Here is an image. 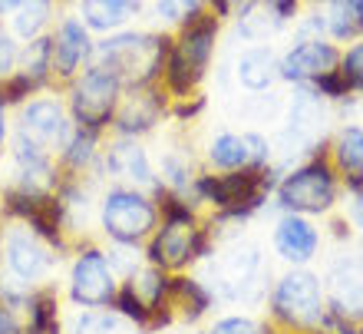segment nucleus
Masks as SVG:
<instances>
[{"label": "nucleus", "instance_id": "obj_30", "mask_svg": "<svg viewBox=\"0 0 363 334\" xmlns=\"http://www.w3.org/2000/svg\"><path fill=\"white\" fill-rule=\"evenodd\" d=\"M30 325L20 334H60V318H57V295L53 288H40L27 298Z\"/></svg>", "mask_w": 363, "mask_h": 334}, {"label": "nucleus", "instance_id": "obj_23", "mask_svg": "<svg viewBox=\"0 0 363 334\" xmlns=\"http://www.w3.org/2000/svg\"><path fill=\"white\" fill-rule=\"evenodd\" d=\"M231 20H235V30L245 43H271L287 27L268 0H245V4H238Z\"/></svg>", "mask_w": 363, "mask_h": 334}, {"label": "nucleus", "instance_id": "obj_5", "mask_svg": "<svg viewBox=\"0 0 363 334\" xmlns=\"http://www.w3.org/2000/svg\"><path fill=\"white\" fill-rule=\"evenodd\" d=\"M125 86L116 73H109L99 63H89L67 83V113L73 126H86L96 133H109L116 116V106L123 99Z\"/></svg>", "mask_w": 363, "mask_h": 334}, {"label": "nucleus", "instance_id": "obj_4", "mask_svg": "<svg viewBox=\"0 0 363 334\" xmlns=\"http://www.w3.org/2000/svg\"><path fill=\"white\" fill-rule=\"evenodd\" d=\"M274 199L284 212H297L307 219L330 215L337 209V199H340V172L334 169L327 153L307 156L294 169L281 172V179L274 185Z\"/></svg>", "mask_w": 363, "mask_h": 334}, {"label": "nucleus", "instance_id": "obj_39", "mask_svg": "<svg viewBox=\"0 0 363 334\" xmlns=\"http://www.w3.org/2000/svg\"><path fill=\"white\" fill-rule=\"evenodd\" d=\"M350 195V209H347V222L363 229V189L360 192H347Z\"/></svg>", "mask_w": 363, "mask_h": 334}, {"label": "nucleus", "instance_id": "obj_35", "mask_svg": "<svg viewBox=\"0 0 363 334\" xmlns=\"http://www.w3.org/2000/svg\"><path fill=\"white\" fill-rule=\"evenodd\" d=\"M20 43L13 33H10V27H4V20H0V80H7L13 70L20 67Z\"/></svg>", "mask_w": 363, "mask_h": 334}, {"label": "nucleus", "instance_id": "obj_27", "mask_svg": "<svg viewBox=\"0 0 363 334\" xmlns=\"http://www.w3.org/2000/svg\"><path fill=\"white\" fill-rule=\"evenodd\" d=\"M327 149H330L327 156H330L334 169L340 172V179L344 176H363V126L344 123L334 133Z\"/></svg>", "mask_w": 363, "mask_h": 334}, {"label": "nucleus", "instance_id": "obj_6", "mask_svg": "<svg viewBox=\"0 0 363 334\" xmlns=\"http://www.w3.org/2000/svg\"><path fill=\"white\" fill-rule=\"evenodd\" d=\"M99 222L113 242L139 245L159 229V205L149 192L133 185H113L99 202Z\"/></svg>", "mask_w": 363, "mask_h": 334}, {"label": "nucleus", "instance_id": "obj_2", "mask_svg": "<svg viewBox=\"0 0 363 334\" xmlns=\"http://www.w3.org/2000/svg\"><path fill=\"white\" fill-rule=\"evenodd\" d=\"M172 47L169 30H116L93 43V63L106 67L119 77V83L129 86H149L162 80L165 60Z\"/></svg>", "mask_w": 363, "mask_h": 334}, {"label": "nucleus", "instance_id": "obj_21", "mask_svg": "<svg viewBox=\"0 0 363 334\" xmlns=\"http://www.w3.org/2000/svg\"><path fill=\"white\" fill-rule=\"evenodd\" d=\"M235 80L248 93H268L277 83V53L271 43H251L235 60Z\"/></svg>", "mask_w": 363, "mask_h": 334}, {"label": "nucleus", "instance_id": "obj_34", "mask_svg": "<svg viewBox=\"0 0 363 334\" xmlns=\"http://www.w3.org/2000/svg\"><path fill=\"white\" fill-rule=\"evenodd\" d=\"M69 334H123L119 331V321L109 315H99V308H89L86 315H79L73 321V331Z\"/></svg>", "mask_w": 363, "mask_h": 334}, {"label": "nucleus", "instance_id": "obj_29", "mask_svg": "<svg viewBox=\"0 0 363 334\" xmlns=\"http://www.w3.org/2000/svg\"><path fill=\"white\" fill-rule=\"evenodd\" d=\"M169 301L182 308V318L195 325L205 311L211 308V291L195 278H172V291H169Z\"/></svg>", "mask_w": 363, "mask_h": 334}, {"label": "nucleus", "instance_id": "obj_12", "mask_svg": "<svg viewBox=\"0 0 363 334\" xmlns=\"http://www.w3.org/2000/svg\"><path fill=\"white\" fill-rule=\"evenodd\" d=\"M169 99L172 96L162 90V83L129 86V90H123V99L116 106L109 129L123 139H143L169 116Z\"/></svg>", "mask_w": 363, "mask_h": 334}, {"label": "nucleus", "instance_id": "obj_13", "mask_svg": "<svg viewBox=\"0 0 363 334\" xmlns=\"http://www.w3.org/2000/svg\"><path fill=\"white\" fill-rule=\"evenodd\" d=\"M116 291L119 288H116L109 255L96 245L79 249L73 271H69V298L83 308H113Z\"/></svg>", "mask_w": 363, "mask_h": 334}, {"label": "nucleus", "instance_id": "obj_43", "mask_svg": "<svg viewBox=\"0 0 363 334\" xmlns=\"http://www.w3.org/2000/svg\"><path fill=\"white\" fill-rule=\"evenodd\" d=\"M175 4H179V7L185 10V14H189V10H199V7H205V0H175Z\"/></svg>", "mask_w": 363, "mask_h": 334}, {"label": "nucleus", "instance_id": "obj_18", "mask_svg": "<svg viewBox=\"0 0 363 334\" xmlns=\"http://www.w3.org/2000/svg\"><path fill=\"white\" fill-rule=\"evenodd\" d=\"M261 271V252L248 242H235L221 255V295L231 301H258Z\"/></svg>", "mask_w": 363, "mask_h": 334}, {"label": "nucleus", "instance_id": "obj_40", "mask_svg": "<svg viewBox=\"0 0 363 334\" xmlns=\"http://www.w3.org/2000/svg\"><path fill=\"white\" fill-rule=\"evenodd\" d=\"M7 139H10V106L4 103V96H0V156H4Z\"/></svg>", "mask_w": 363, "mask_h": 334}, {"label": "nucleus", "instance_id": "obj_38", "mask_svg": "<svg viewBox=\"0 0 363 334\" xmlns=\"http://www.w3.org/2000/svg\"><path fill=\"white\" fill-rule=\"evenodd\" d=\"M152 17L162 23V30L179 27V20L185 17V10L175 4V0H152Z\"/></svg>", "mask_w": 363, "mask_h": 334}, {"label": "nucleus", "instance_id": "obj_1", "mask_svg": "<svg viewBox=\"0 0 363 334\" xmlns=\"http://www.w3.org/2000/svg\"><path fill=\"white\" fill-rule=\"evenodd\" d=\"M218 33H221V20L211 14L208 7L189 10L179 20V27L172 33V47H169V60L162 70V90L172 99L179 96L199 93V86L205 83L218 50Z\"/></svg>", "mask_w": 363, "mask_h": 334}, {"label": "nucleus", "instance_id": "obj_24", "mask_svg": "<svg viewBox=\"0 0 363 334\" xmlns=\"http://www.w3.org/2000/svg\"><path fill=\"white\" fill-rule=\"evenodd\" d=\"M103 136L106 133H96V129H86V126H73L69 139L57 153L60 172L63 176H83V172L96 169L99 153H103Z\"/></svg>", "mask_w": 363, "mask_h": 334}, {"label": "nucleus", "instance_id": "obj_25", "mask_svg": "<svg viewBox=\"0 0 363 334\" xmlns=\"http://www.w3.org/2000/svg\"><path fill=\"white\" fill-rule=\"evenodd\" d=\"M317 17L324 23V37L334 43L363 37V14L357 0H317Z\"/></svg>", "mask_w": 363, "mask_h": 334}, {"label": "nucleus", "instance_id": "obj_10", "mask_svg": "<svg viewBox=\"0 0 363 334\" xmlns=\"http://www.w3.org/2000/svg\"><path fill=\"white\" fill-rule=\"evenodd\" d=\"M0 249H4V265H7V275L17 281V285H37L40 278L50 275V268L57 265V258L50 252V245L40 239L37 232L23 225V222H13L4 232H0Z\"/></svg>", "mask_w": 363, "mask_h": 334}, {"label": "nucleus", "instance_id": "obj_15", "mask_svg": "<svg viewBox=\"0 0 363 334\" xmlns=\"http://www.w3.org/2000/svg\"><path fill=\"white\" fill-rule=\"evenodd\" d=\"M99 169L109 172L113 179H119V185H133V189L143 192H155L162 182H159V172H155L152 159L145 153V146L139 139H123L116 136L109 149L99 153Z\"/></svg>", "mask_w": 363, "mask_h": 334}, {"label": "nucleus", "instance_id": "obj_16", "mask_svg": "<svg viewBox=\"0 0 363 334\" xmlns=\"http://www.w3.org/2000/svg\"><path fill=\"white\" fill-rule=\"evenodd\" d=\"M53 40V83L67 86L83 67L93 63V33L79 17H63L57 27H50Z\"/></svg>", "mask_w": 363, "mask_h": 334}, {"label": "nucleus", "instance_id": "obj_33", "mask_svg": "<svg viewBox=\"0 0 363 334\" xmlns=\"http://www.w3.org/2000/svg\"><path fill=\"white\" fill-rule=\"evenodd\" d=\"M304 86H311L324 103H350V99H354V90H350V83H347L344 73H340L337 67L327 70V73H320L314 83H304Z\"/></svg>", "mask_w": 363, "mask_h": 334}, {"label": "nucleus", "instance_id": "obj_36", "mask_svg": "<svg viewBox=\"0 0 363 334\" xmlns=\"http://www.w3.org/2000/svg\"><path fill=\"white\" fill-rule=\"evenodd\" d=\"M205 109H208V99H205L201 93L169 99V116H172V119H179V123H191V119H199Z\"/></svg>", "mask_w": 363, "mask_h": 334}, {"label": "nucleus", "instance_id": "obj_11", "mask_svg": "<svg viewBox=\"0 0 363 334\" xmlns=\"http://www.w3.org/2000/svg\"><path fill=\"white\" fill-rule=\"evenodd\" d=\"M13 133L43 146L47 153L57 156L63 143L73 133V119L67 113V103L60 96H30L23 106H17V126Z\"/></svg>", "mask_w": 363, "mask_h": 334}, {"label": "nucleus", "instance_id": "obj_45", "mask_svg": "<svg viewBox=\"0 0 363 334\" xmlns=\"http://www.w3.org/2000/svg\"><path fill=\"white\" fill-rule=\"evenodd\" d=\"M238 4H245V0H238Z\"/></svg>", "mask_w": 363, "mask_h": 334}, {"label": "nucleus", "instance_id": "obj_37", "mask_svg": "<svg viewBox=\"0 0 363 334\" xmlns=\"http://www.w3.org/2000/svg\"><path fill=\"white\" fill-rule=\"evenodd\" d=\"M201 334H274V331L268 325L255 321V318H221V321H215V328Z\"/></svg>", "mask_w": 363, "mask_h": 334}, {"label": "nucleus", "instance_id": "obj_17", "mask_svg": "<svg viewBox=\"0 0 363 334\" xmlns=\"http://www.w3.org/2000/svg\"><path fill=\"white\" fill-rule=\"evenodd\" d=\"M274 156V146L258 129H241V133H218L208 143V166L215 172L245 169V166H268Z\"/></svg>", "mask_w": 363, "mask_h": 334}, {"label": "nucleus", "instance_id": "obj_31", "mask_svg": "<svg viewBox=\"0 0 363 334\" xmlns=\"http://www.w3.org/2000/svg\"><path fill=\"white\" fill-rule=\"evenodd\" d=\"M113 308L125 318V321H133V325H139V328H152V308H145V301L135 295L129 281H125V285L116 291Z\"/></svg>", "mask_w": 363, "mask_h": 334}, {"label": "nucleus", "instance_id": "obj_41", "mask_svg": "<svg viewBox=\"0 0 363 334\" xmlns=\"http://www.w3.org/2000/svg\"><path fill=\"white\" fill-rule=\"evenodd\" d=\"M0 334H20V325L13 321L7 305H0Z\"/></svg>", "mask_w": 363, "mask_h": 334}, {"label": "nucleus", "instance_id": "obj_7", "mask_svg": "<svg viewBox=\"0 0 363 334\" xmlns=\"http://www.w3.org/2000/svg\"><path fill=\"white\" fill-rule=\"evenodd\" d=\"M208 239H211V229H199L195 209L162 215V229H155L149 235L145 258H149V265L162 268V271H179V268H185L195 258L211 255Z\"/></svg>", "mask_w": 363, "mask_h": 334}, {"label": "nucleus", "instance_id": "obj_14", "mask_svg": "<svg viewBox=\"0 0 363 334\" xmlns=\"http://www.w3.org/2000/svg\"><path fill=\"white\" fill-rule=\"evenodd\" d=\"M340 60V47L327 37H304L294 40L284 53H277V77L291 86L314 83L320 73L337 67Z\"/></svg>", "mask_w": 363, "mask_h": 334}, {"label": "nucleus", "instance_id": "obj_3", "mask_svg": "<svg viewBox=\"0 0 363 334\" xmlns=\"http://www.w3.org/2000/svg\"><path fill=\"white\" fill-rule=\"evenodd\" d=\"M281 172L277 166H245V169H228V172H199L191 195L199 202L215 205V219L211 225L221 222H245L268 202L274 192Z\"/></svg>", "mask_w": 363, "mask_h": 334}, {"label": "nucleus", "instance_id": "obj_19", "mask_svg": "<svg viewBox=\"0 0 363 334\" xmlns=\"http://www.w3.org/2000/svg\"><path fill=\"white\" fill-rule=\"evenodd\" d=\"M327 311L347 321H363V258H340L327 275Z\"/></svg>", "mask_w": 363, "mask_h": 334}, {"label": "nucleus", "instance_id": "obj_9", "mask_svg": "<svg viewBox=\"0 0 363 334\" xmlns=\"http://www.w3.org/2000/svg\"><path fill=\"white\" fill-rule=\"evenodd\" d=\"M271 315L287 328H320V318L327 315L320 278L304 268L287 271L271 291Z\"/></svg>", "mask_w": 363, "mask_h": 334}, {"label": "nucleus", "instance_id": "obj_32", "mask_svg": "<svg viewBox=\"0 0 363 334\" xmlns=\"http://www.w3.org/2000/svg\"><path fill=\"white\" fill-rule=\"evenodd\" d=\"M337 70L344 73V80L350 83V90H354V96H363V37L350 40V43L340 50Z\"/></svg>", "mask_w": 363, "mask_h": 334}, {"label": "nucleus", "instance_id": "obj_22", "mask_svg": "<svg viewBox=\"0 0 363 334\" xmlns=\"http://www.w3.org/2000/svg\"><path fill=\"white\" fill-rule=\"evenodd\" d=\"M79 14L77 17L89 27V33H116L125 30L139 14H143V0H77Z\"/></svg>", "mask_w": 363, "mask_h": 334}, {"label": "nucleus", "instance_id": "obj_28", "mask_svg": "<svg viewBox=\"0 0 363 334\" xmlns=\"http://www.w3.org/2000/svg\"><path fill=\"white\" fill-rule=\"evenodd\" d=\"M53 7H57V0H27V4H20L10 14V33L20 43L50 33V27H53Z\"/></svg>", "mask_w": 363, "mask_h": 334}, {"label": "nucleus", "instance_id": "obj_8", "mask_svg": "<svg viewBox=\"0 0 363 334\" xmlns=\"http://www.w3.org/2000/svg\"><path fill=\"white\" fill-rule=\"evenodd\" d=\"M0 209L13 222H23L47 242L50 249L63 252V229H67V212L57 192H37L23 185H7L0 195Z\"/></svg>", "mask_w": 363, "mask_h": 334}, {"label": "nucleus", "instance_id": "obj_44", "mask_svg": "<svg viewBox=\"0 0 363 334\" xmlns=\"http://www.w3.org/2000/svg\"><path fill=\"white\" fill-rule=\"evenodd\" d=\"M357 4H360V14H363V0H357Z\"/></svg>", "mask_w": 363, "mask_h": 334}, {"label": "nucleus", "instance_id": "obj_20", "mask_svg": "<svg viewBox=\"0 0 363 334\" xmlns=\"http://www.w3.org/2000/svg\"><path fill=\"white\" fill-rule=\"evenodd\" d=\"M320 249V232L307 215L284 212L274 225V252L291 265H307Z\"/></svg>", "mask_w": 363, "mask_h": 334}, {"label": "nucleus", "instance_id": "obj_26", "mask_svg": "<svg viewBox=\"0 0 363 334\" xmlns=\"http://www.w3.org/2000/svg\"><path fill=\"white\" fill-rule=\"evenodd\" d=\"M17 70L23 77H30V83L37 86V93L57 86L53 83V40H50V33L27 40V43L20 47V67Z\"/></svg>", "mask_w": 363, "mask_h": 334}, {"label": "nucleus", "instance_id": "obj_42", "mask_svg": "<svg viewBox=\"0 0 363 334\" xmlns=\"http://www.w3.org/2000/svg\"><path fill=\"white\" fill-rule=\"evenodd\" d=\"M20 4H27V0H0V20L10 17V14H13V10H17Z\"/></svg>", "mask_w": 363, "mask_h": 334}]
</instances>
